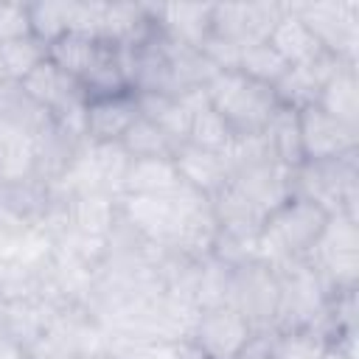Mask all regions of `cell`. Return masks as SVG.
<instances>
[{"instance_id":"cell-8","label":"cell","mask_w":359,"mask_h":359,"mask_svg":"<svg viewBox=\"0 0 359 359\" xmlns=\"http://www.w3.org/2000/svg\"><path fill=\"white\" fill-rule=\"evenodd\" d=\"M107 351V328L84 306L53 309L48 328L31 356L39 359H79L87 353Z\"/></svg>"},{"instance_id":"cell-4","label":"cell","mask_w":359,"mask_h":359,"mask_svg":"<svg viewBox=\"0 0 359 359\" xmlns=\"http://www.w3.org/2000/svg\"><path fill=\"white\" fill-rule=\"evenodd\" d=\"M208 202V196L196 194L188 185H177L165 194L151 196H118L121 213L126 222H132L149 241L171 247L177 236L182 233L185 222Z\"/></svg>"},{"instance_id":"cell-34","label":"cell","mask_w":359,"mask_h":359,"mask_svg":"<svg viewBox=\"0 0 359 359\" xmlns=\"http://www.w3.org/2000/svg\"><path fill=\"white\" fill-rule=\"evenodd\" d=\"M123 151L132 160H146V157H171L174 149L180 143H174L165 132H160L151 121H146L143 115L135 118V123L126 129V135L121 137Z\"/></svg>"},{"instance_id":"cell-3","label":"cell","mask_w":359,"mask_h":359,"mask_svg":"<svg viewBox=\"0 0 359 359\" xmlns=\"http://www.w3.org/2000/svg\"><path fill=\"white\" fill-rule=\"evenodd\" d=\"M208 104L224 118L236 137L261 135L278 109L275 93L266 84L247 79L238 70H222L205 84Z\"/></svg>"},{"instance_id":"cell-15","label":"cell","mask_w":359,"mask_h":359,"mask_svg":"<svg viewBox=\"0 0 359 359\" xmlns=\"http://www.w3.org/2000/svg\"><path fill=\"white\" fill-rule=\"evenodd\" d=\"M53 202V185L36 174L0 182V222L39 227Z\"/></svg>"},{"instance_id":"cell-14","label":"cell","mask_w":359,"mask_h":359,"mask_svg":"<svg viewBox=\"0 0 359 359\" xmlns=\"http://www.w3.org/2000/svg\"><path fill=\"white\" fill-rule=\"evenodd\" d=\"M339 65H348V62H339L337 56H331V53L323 50L314 59H309L306 65L289 67L283 73V79L272 87L275 101L280 107H286V109H294V112H303L309 107H317L323 84L334 76V70Z\"/></svg>"},{"instance_id":"cell-7","label":"cell","mask_w":359,"mask_h":359,"mask_svg":"<svg viewBox=\"0 0 359 359\" xmlns=\"http://www.w3.org/2000/svg\"><path fill=\"white\" fill-rule=\"evenodd\" d=\"M306 261L325 280L331 294L359 289V219L331 216Z\"/></svg>"},{"instance_id":"cell-41","label":"cell","mask_w":359,"mask_h":359,"mask_svg":"<svg viewBox=\"0 0 359 359\" xmlns=\"http://www.w3.org/2000/svg\"><path fill=\"white\" fill-rule=\"evenodd\" d=\"M199 53L222 73V70H238V59H241V45H236L227 36H219L210 31V36L202 42Z\"/></svg>"},{"instance_id":"cell-29","label":"cell","mask_w":359,"mask_h":359,"mask_svg":"<svg viewBox=\"0 0 359 359\" xmlns=\"http://www.w3.org/2000/svg\"><path fill=\"white\" fill-rule=\"evenodd\" d=\"M261 135H264L266 149H269L275 163H280L292 171L306 163L303 143H300V123H297L294 109H286V107L278 104V109L272 112V118H269V123L264 126Z\"/></svg>"},{"instance_id":"cell-36","label":"cell","mask_w":359,"mask_h":359,"mask_svg":"<svg viewBox=\"0 0 359 359\" xmlns=\"http://www.w3.org/2000/svg\"><path fill=\"white\" fill-rule=\"evenodd\" d=\"M73 17H76V0L67 3H28V22L31 34L50 45L62 34L73 31Z\"/></svg>"},{"instance_id":"cell-21","label":"cell","mask_w":359,"mask_h":359,"mask_svg":"<svg viewBox=\"0 0 359 359\" xmlns=\"http://www.w3.org/2000/svg\"><path fill=\"white\" fill-rule=\"evenodd\" d=\"M210 208H213L219 233H227V236L258 238V233L266 222V216L250 202V196L233 180H227L224 188H219L210 196Z\"/></svg>"},{"instance_id":"cell-25","label":"cell","mask_w":359,"mask_h":359,"mask_svg":"<svg viewBox=\"0 0 359 359\" xmlns=\"http://www.w3.org/2000/svg\"><path fill=\"white\" fill-rule=\"evenodd\" d=\"M0 123L11 126L28 137H36L53 123V118L42 104H36L25 93V87L20 81L6 79L0 84Z\"/></svg>"},{"instance_id":"cell-42","label":"cell","mask_w":359,"mask_h":359,"mask_svg":"<svg viewBox=\"0 0 359 359\" xmlns=\"http://www.w3.org/2000/svg\"><path fill=\"white\" fill-rule=\"evenodd\" d=\"M236 359H275V331H255Z\"/></svg>"},{"instance_id":"cell-19","label":"cell","mask_w":359,"mask_h":359,"mask_svg":"<svg viewBox=\"0 0 359 359\" xmlns=\"http://www.w3.org/2000/svg\"><path fill=\"white\" fill-rule=\"evenodd\" d=\"M171 160H174V168L180 174V182L194 188L196 194H202L208 199L219 188H224V182L230 180L227 160L219 151H208V149H199V146H191V143H180L174 149Z\"/></svg>"},{"instance_id":"cell-26","label":"cell","mask_w":359,"mask_h":359,"mask_svg":"<svg viewBox=\"0 0 359 359\" xmlns=\"http://www.w3.org/2000/svg\"><path fill=\"white\" fill-rule=\"evenodd\" d=\"M121 216L118 196L107 194H73L67 196V230L107 238Z\"/></svg>"},{"instance_id":"cell-16","label":"cell","mask_w":359,"mask_h":359,"mask_svg":"<svg viewBox=\"0 0 359 359\" xmlns=\"http://www.w3.org/2000/svg\"><path fill=\"white\" fill-rule=\"evenodd\" d=\"M25 87V93L42 104L50 118H59V115H70V112H79L87 107V98H84V90L81 84L67 76L65 70H59L53 62H42L25 81H20Z\"/></svg>"},{"instance_id":"cell-5","label":"cell","mask_w":359,"mask_h":359,"mask_svg":"<svg viewBox=\"0 0 359 359\" xmlns=\"http://www.w3.org/2000/svg\"><path fill=\"white\" fill-rule=\"evenodd\" d=\"M278 275V314L272 331H311L331 289L306 258H292L272 266Z\"/></svg>"},{"instance_id":"cell-37","label":"cell","mask_w":359,"mask_h":359,"mask_svg":"<svg viewBox=\"0 0 359 359\" xmlns=\"http://www.w3.org/2000/svg\"><path fill=\"white\" fill-rule=\"evenodd\" d=\"M233 266L219 261L216 255H208L199 261V275H196V289H194V303L196 309H213L227 303V289H230Z\"/></svg>"},{"instance_id":"cell-46","label":"cell","mask_w":359,"mask_h":359,"mask_svg":"<svg viewBox=\"0 0 359 359\" xmlns=\"http://www.w3.org/2000/svg\"><path fill=\"white\" fill-rule=\"evenodd\" d=\"M79 359H118L115 353H109V351H98V353H87V356H79Z\"/></svg>"},{"instance_id":"cell-47","label":"cell","mask_w":359,"mask_h":359,"mask_svg":"<svg viewBox=\"0 0 359 359\" xmlns=\"http://www.w3.org/2000/svg\"><path fill=\"white\" fill-rule=\"evenodd\" d=\"M6 81V73H3V62H0V84Z\"/></svg>"},{"instance_id":"cell-17","label":"cell","mask_w":359,"mask_h":359,"mask_svg":"<svg viewBox=\"0 0 359 359\" xmlns=\"http://www.w3.org/2000/svg\"><path fill=\"white\" fill-rule=\"evenodd\" d=\"M151 14L157 20V28L171 42H180L194 50H199L213 31L210 3H151Z\"/></svg>"},{"instance_id":"cell-2","label":"cell","mask_w":359,"mask_h":359,"mask_svg":"<svg viewBox=\"0 0 359 359\" xmlns=\"http://www.w3.org/2000/svg\"><path fill=\"white\" fill-rule=\"evenodd\" d=\"M292 196L320 205L328 216L359 219V151L334 160H306L292 171Z\"/></svg>"},{"instance_id":"cell-23","label":"cell","mask_w":359,"mask_h":359,"mask_svg":"<svg viewBox=\"0 0 359 359\" xmlns=\"http://www.w3.org/2000/svg\"><path fill=\"white\" fill-rule=\"evenodd\" d=\"M50 320V309L39 297L0 300V337L34 351Z\"/></svg>"},{"instance_id":"cell-45","label":"cell","mask_w":359,"mask_h":359,"mask_svg":"<svg viewBox=\"0 0 359 359\" xmlns=\"http://www.w3.org/2000/svg\"><path fill=\"white\" fill-rule=\"evenodd\" d=\"M0 359H31V351H25L22 345L0 337Z\"/></svg>"},{"instance_id":"cell-27","label":"cell","mask_w":359,"mask_h":359,"mask_svg":"<svg viewBox=\"0 0 359 359\" xmlns=\"http://www.w3.org/2000/svg\"><path fill=\"white\" fill-rule=\"evenodd\" d=\"M320 109L359 126V65H339L320 90Z\"/></svg>"},{"instance_id":"cell-24","label":"cell","mask_w":359,"mask_h":359,"mask_svg":"<svg viewBox=\"0 0 359 359\" xmlns=\"http://www.w3.org/2000/svg\"><path fill=\"white\" fill-rule=\"evenodd\" d=\"M107 42L109 39L93 36L87 31H67L48 45V62H53L59 70H65L67 76L81 81L95 67V62L101 59Z\"/></svg>"},{"instance_id":"cell-18","label":"cell","mask_w":359,"mask_h":359,"mask_svg":"<svg viewBox=\"0 0 359 359\" xmlns=\"http://www.w3.org/2000/svg\"><path fill=\"white\" fill-rule=\"evenodd\" d=\"M230 180L250 196V202L264 216L278 210L292 196V168H286V165H280L275 160H264V163L247 165V168L230 174Z\"/></svg>"},{"instance_id":"cell-22","label":"cell","mask_w":359,"mask_h":359,"mask_svg":"<svg viewBox=\"0 0 359 359\" xmlns=\"http://www.w3.org/2000/svg\"><path fill=\"white\" fill-rule=\"evenodd\" d=\"M87 140H79L67 132H62L56 123H50L42 135L34 137V174L45 182H59L81 154Z\"/></svg>"},{"instance_id":"cell-20","label":"cell","mask_w":359,"mask_h":359,"mask_svg":"<svg viewBox=\"0 0 359 359\" xmlns=\"http://www.w3.org/2000/svg\"><path fill=\"white\" fill-rule=\"evenodd\" d=\"M135 118H137L135 93L87 101V112H84L87 143H121V137L135 123Z\"/></svg>"},{"instance_id":"cell-44","label":"cell","mask_w":359,"mask_h":359,"mask_svg":"<svg viewBox=\"0 0 359 359\" xmlns=\"http://www.w3.org/2000/svg\"><path fill=\"white\" fill-rule=\"evenodd\" d=\"M174 351H177V359H208V353L188 337V339H180L174 342Z\"/></svg>"},{"instance_id":"cell-9","label":"cell","mask_w":359,"mask_h":359,"mask_svg":"<svg viewBox=\"0 0 359 359\" xmlns=\"http://www.w3.org/2000/svg\"><path fill=\"white\" fill-rule=\"evenodd\" d=\"M129 154L121 143H87L65 180L53 182L67 196L73 194H107L121 196L123 194V177L129 168Z\"/></svg>"},{"instance_id":"cell-40","label":"cell","mask_w":359,"mask_h":359,"mask_svg":"<svg viewBox=\"0 0 359 359\" xmlns=\"http://www.w3.org/2000/svg\"><path fill=\"white\" fill-rule=\"evenodd\" d=\"M325 342L311 331H275V359H323Z\"/></svg>"},{"instance_id":"cell-38","label":"cell","mask_w":359,"mask_h":359,"mask_svg":"<svg viewBox=\"0 0 359 359\" xmlns=\"http://www.w3.org/2000/svg\"><path fill=\"white\" fill-rule=\"evenodd\" d=\"M233 137L236 135L230 132V126L224 123V118L208 104V107H202V109H196L191 115V126H188V140L185 143L224 154L227 146L233 143Z\"/></svg>"},{"instance_id":"cell-12","label":"cell","mask_w":359,"mask_h":359,"mask_svg":"<svg viewBox=\"0 0 359 359\" xmlns=\"http://www.w3.org/2000/svg\"><path fill=\"white\" fill-rule=\"evenodd\" d=\"M252 325L230 306L199 309L191 339L208 353V359H236L252 339Z\"/></svg>"},{"instance_id":"cell-31","label":"cell","mask_w":359,"mask_h":359,"mask_svg":"<svg viewBox=\"0 0 359 359\" xmlns=\"http://www.w3.org/2000/svg\"><path fill=\"white\" fill-rule=\"evenodd\" d=\"M177 185H180V174L171 157L129 160L121 196H151V194H165Z\"/></svg>"},{"instance_id":"cell-39","label":"cell","mask_w":359,"mask_h":359,"mask_svg":"<svg viewBox=\"0 0 359 359\" xmlns=\"http://www.w3.org/2000/svg\"><path fill=\"white\" fill-rule=\"evenodd\" d=\"M39 275L42 266L25 264H0V300H25L39 297Z\"/></svg>"},{"instance_id":"cell-13","label":"cell","mask_w":359,"mask_h":359,"mask_svg":"<svg viewBox=\"0 0 359 359\" xmlns=\"http://www.w3.org/2000/svg\"><path fill=\"white\" fill-rule=\"evenodd\" d=\"M297 123L306 160H334L359 151V126H351L320 107L297 112Z\"/></svg>"},{"instance_id":"cell-30","label":"cell","mask_w":359,"mask_h":359,"mask_svg":"<svg viewBox=\"0 0 359 359\" xmlns=\"http://www.w3.org/2000/svg\"><path fill=\"white\" fill-rule=\"evenodd\" d=\"M289 67L294 65H306L309 59H314L317 53H323V48L317 45V39L311 36V31L306 28V22L292 11V6L286 3L283 17L278 20V25L272 28L269 39H266Z\"/></svg>"},{"instance_id":"cell-28","label":"cell","mask_w":359,"mask_h":359,"mask_svg":"<svg viewBox=\"0 0 359 359\" xmlns=\"http://www.w3.org/2000/svg\"><path fill=\"white\" fill-rule=\"evenodd\" d=\"M137 115L151 121L160 132H165L174 143L188 140V126H191V109L177 98L165 93H135Z\"/></svg>"},{"instance_id":"cell-6","label":"cell","mask_w":359,"mask_h":359,"mask_svg":"<svg viewBox=\"0 0 359 359\" xmlns=\"http://www.w3.org/2000/svg\"><path fill=\"white\" fill-rule=\"evenodd\" d=\"M289 6L325 53L359 65V0H306Z\"/></svg>"},{"instance_id":"cell-35","label":"cell","mask_w":359,"mask_h":359,"mask_svg":"<svg viewBox=\"0 0 359 359\" xmlns=\"http://www.w3.org/2000/svg\"><path fill=\"white\" fill-rule=\"evenodd\" d=\"M289 70V65L283 62V56L269 45V42H252L241 48V59H238V73H244L247 79L275 87L283 73Z\"/></svg>"},{"instance_id":"cell-48","label":"cell","mask_w":359,"mask_h":359,"mask_svg":"<svg viewBox=\"0 0 359 359\" xmlns=\"http://www.w3.org/2000/svg\"><path fill=\"white\" fill-rule=\"evenodd\" d=\"M31 359H39V356H31Z\"/></svg>"},{"instance_id":"cell-11","label":"cell","mask_w":359,"mask_h":359,"mask_svg":"<svg viewBox=\"0 0 359 359\" xmlns=\"http://www.w3.org/2000/svg\"><path fill=\"white\" fill-rule=\"evenodd\" d=\"M286 3L258 0V3H213V34L233 39L236 45L266 42L278 20L283 17Z\"/></svg>"},{"instance_id":"cell-1","label":"cell","mask_w":359,"mask_h":359,"mask_svg":"<svg viewBox=\"0 0 359 359\" xmlns=\"http://www.w3.org/2000/svg\"><path fill=\"white\" fill-rule=\"evenodd\" d=\"M328 213L303 199L289 196L278 210H272L258 233V261L278 266L292 258H306L328 224Z\"/></svg>"},{"instance_id":"cell-43","label":"cell","mask_w":359,"mask_h":359,"mask_svg":"<svg viewBox=\"0 0 359 359\" xmlns=\"http://www.w3.org/2000/svg\"><path fill=\"white\" fill-rule=\"evenodd\" d=\"M323 359H356V339H342V342L325 345Z\"/></svg>"},{"instance_id":"cell-33","label":"cell","mask_w":359,"mask_h":359,"mask_svg":"<svg viewBox=\"0 0 359 359\" xmlns=\"http://www.w3.org/2000/svg\"><path fill=\"white\" fill-rule=\"evenodd\" d=\"M34 174V137L0 123V182Z\"/></svg>"},{"instance_id":"cell-32","label":"cell","mask_w":359,"mask_h":359,"mask_svg":"<svg viewBox=\"0 0 359 359\" xmlns=\"http://www.w3.org/2000/svg\"><path fill=\"white\" fill-rule=\"evenodd\" d=\"M0 62L8 81H25L42 62H48V45L34 34L0 42Z\"/></svg>"},{"instance_id":"cell-10","label":"cell","mask_w":359,"mask_h":359,"mask_svg":"<svg viewBox=\"0 0 359 359\" xmlns=\"http://www.w3.org/2000/svg\"><path fill=\"white\" fill-rule=\"evenodd\" d=\"M278 275L272 266L261 261H250L241 266H233L230 289H227V303L236 309L252 331H272L275 314H278Z\"/></svg>"}]
</instances>
